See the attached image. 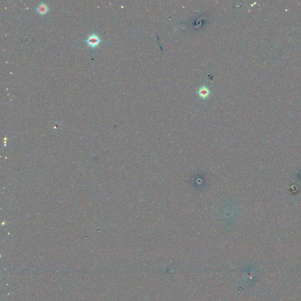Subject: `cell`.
Masks as SVG:
<instances>
[{"label": "cell", "instance_id": "obj_2", "mask_svg": "<svg viewBox=\"0 0 301 301\" xmlns=\"http://www.w3.org/2000/svg\"><path fill=\"white\" fill-rule=\"evenodd\" d=\"M37 10L39 14L41 15H44L49 11V8L47 4L44 3H41L38 5Z\"/></svg>", "mask_w": 301, "mask_h": 301}, {"label": "cell", "instance_id": "obj_1", "mask_svg": "<svg viewBox=\"0 0 301 301\" xmlns=\"http://www.w3.org/2000/svg\"><path fill=\"white\" fill-rule=\"evenodd\" d=\"M101 40L100 38L96 34H92L90 35L87 39V42L89 46L93 48L97 47L101 42Z\"/></svg>", "mask_w": 301, "mask_h": 301}]
</instances>
